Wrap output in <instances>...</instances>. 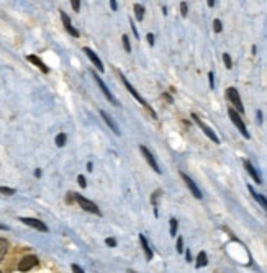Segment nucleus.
I'll return each instance as SVG.
<instances>
[{
    "label": "nucleus",
    "mask_w": 267,
    "mask_h": 273,
    "mask_svg": "<svg viewBox=\"0 0 267 273\" xmlns=\"http://www.w3.org/2000/svg\"><path fill=\"white\" fill-rule=\"evenodd\" d=\"M36 265H38V258L34 255H25L18 263V270L20 271H30L33 267H36Z\"/></svg>",
    "instance_id": "obj_7"
},
{
    "label": "nucleus",
    "mask_w": 267,
    "mask_h": 273,
    "mask_svg": "<svg viewBox=\"0 0 267 273\" xmlns=\"http://www.w3.org/2000/svg\"><path fill=\"white\" fill-rule=\"evenodd\" d=\"M226 97H228V100L233 103V106H234V110L238 111V113H244V106H243V103H241V98H239V93H238V90L234 88V87H229V88H226Z\"/></svg>",
    "instance_id": "obj_4"
},
{
    "label": "nucleus",
    "mask_w": 267,
    "mask_h": 273,
    "mask_svg": "<svg viewBox=\"0 0 267 273\" xmlns=\"http://www.w3.org/2000/svg\"><path fill=\"white\" fill-rule=\"evenodd\" d=\"M26 59L30 61L31 64H34L36 67H39V70H41V72H45V74H48V72H49V67H48L46 64L43 62V61L39 59V57L36 56V54H30V56H26Z\"/></svg>",
    "instance_id": "obj_14"
},
{
    "label": "nucleus",
    "mask_w": 267,
    "mask_h": 273,
    "mask_svg": "<svg viewBox=\"0 0 267 273\" xmlns=\"http://www.w3.org/2000/svg\"><path fill=\"white\" fill-rule=\"evenodd\" d=\"M77 183H79V186H81V188H85V186H87V180H85L84 175H79V177H77Z\"/></svg>",
    "instance_id": "obj_26"
},
{
    "label": "nucleus",
    "mask_w": 267,
    "mask_h": 273,
    "mask_svg": "<svg viewBox=\"0 0 267 273\" xmlns=\"http://www.w3.org/2000/svg\"><path fill=\"white\" fill-rule=\"evenodd\" d=\"M243 164H244V169L248 170V174H249V175L252 177V180H254V182H256L257 185H261V183H262V180H261V177H259L257 170H256L254 167H252V164H251L249 160H244Z\"/></svg>",
    "instance_id": "obj_15"
},
{
    "label": "nucleus",
    "mask_w": 267,
    "mask_h": 273,
    "mask_svg": "<svg viewBox=\"0 0 267 273\" xmlns=\"http://www.w3.org/2000/svg\"><path fill=\"white\" fill-rule=\"evenodd\" d=\"M0 193H3V195H13V193H15V190H13V188H8V186H0Z\"/></svg>",
    "instance_id": "obj_28"
},
{
    "label": "nucleus",
    "mask_w": 267,
    "mask_h": 273,
    "mask_svg": "<svg viewBox=\"0 0 267 273\" xmlns=\"http://www.w3.org/2000/svg\"><path fill=\"white\" fill-rule=\"evenodd\" d=\"M74 200L79 203V206L82 208L84 211H87V213H92V214H100V210H98V206L93 203V201L87 200V198H84L82 195H79V193H74Z\"/></svg>",
    "instance_id": "obj_3"
},
{
    "label": "nucleus",
    "mask_w": 267,
    "mask_h": 273,
    "mask_svg": "<svg viewBox=\"0 0 267 273\" xmlns=\"http://www.w3.org/2000/svg\"><path fill=\"white\" fill-rule=\"evenodd\" d=\"M213 30H215V33H221L223 31V23H221L218 18L213 21Z\"/></svg>",
    "instance_id": "obj_24"
},
{
    "label": "nucleus",
    "mask_w": 267,
    "mask_h": 273,
    "mask_svg": "<svg viewBox=\"0 0 267 273\" xmlns=\"http://www.w3.org/2000/svg\"><path fill=\"white\" fill-rule=\"evenodd\" d=\"M187 12H189L187 2H180V13H182V17H187Z\"/></svg>",
    "instance_id": "obj_29"
},
{
    "label": "nucleus",
    "mask_w": 267,
    "mask_h": 273,
    "mask_svg": "<svg viewBox=\"0 0 267 273\" xmlns=\"http://www.w3.org/2000/svg\"><path fill=\"white\" fill-rule=\"evenodd\" d=\"M0 273H2V271H0Z\"/></svg>",
    "instance_id": "obj_44"
},
{
    "label": "nucleus",
    "mask_w": 267,
    "mask_h": 273,
    "mask_svg": "<svg viewBox=\"0 0 267 273\" xmlns=\"http://www.w3.org/2000/svg\"><path fill=\"white\" fill-rule=\"evenodd\" d=\"M105 242H107L108 247H115V245H117V240H115L113 237H108V239H105Z\"/></svg>",
    "instance_id": "obj_32"
},
{
    "label": "nucleus",
    "mask_w": 267,
    "mask_h": 273,
    "mask_svg": "<svg viewBox=\"0 0 267 273\" xmlns=\"http://www.w3.org/2000/svg\"><path fill=\"white\" fill-rule=\"evenodd\" d=\"M180 177H182V180L185 182V185L189 186V190L192 191V195L195 196L197 200H202V196H203V195H202L200 188H198V186L195 185V182H193V180H192V178H190L189 175H187V174H184V172H180Z\"/></svg>",
    "instance_id": "obj_10"
},
{
    "label": "nucleus",
    "mask_w": 267,
    "mask_h": 273,
    "mask_svg": "<svg viewBox=\"0 0 267 273\" xmlns=\"http://www.w3.org/2000/svg\"><path fill=\"white\" fill-rule=\"evenodd\" d=\"M187 255H185V258H187V262H192V255H190V250H187L185 252Z\"/></svg>",
    "instance_id": "obj_38"
},
{
    "label": "nucleus",
    "mask_w": 267,
    "mask_h": 273,
    "mask_svg": "<svg viewBox=\"0 0 267 273\" xmlns=\"http://www.w3.org/2000/svg\"><path fill=\"white\" fill-rule=\"evenodd\" d=\"M208 82H210V88H213L215 87V75H213V72H208Z\"/></svg>",
    "instance_id": "obj_33"
},
{
    "label": "nucleus",
    "mask_w": 267,
    "mask_h": 273,
    "mask_svg": "<svg viewBox=\"0 0 267 273\" xmlns=\"http://www.w3.org/2000/svg\"><path fill=\"white\" fill-rule=\"evenodd\" d=\"M71 267H72V271H74V273H85V271H84V270H82L81 267H79L77 263H72Z\"/></svg>",
    "instance_id": "obj_31"
},
{
    "label": "nucleus",
    "mask_w": 267,
    "mask_h": 273,
    "mask_svg": "<svg viewBox=\"0 0 267 273\" xmlns=\"http://www.w3.org/2000/svg\"><path fill=\"white\" fill-rule=\"evenodd\" d=\"M66 141H67V136L64 134V133H59L56 136V146L57 147H62L64 144H66Z\"/></svg>",
    "instance_id": "obj_21"
},
{
    "label": "nucleus",
    "mask_w": 267,
    "mask_h": 273,
    "mask_svg": "<svg viewBox=\"0 0 267 273\" xmlns=\"http://www.w3.org/2000/svg\"><path fill=\"white\" fill-rule=\"evenodd\" d=\"M139 244H141V247L144 250V254H146V258H148V260H151V258H153V250L149 249V244H148L146 237H144L143 234H139Z\"/></svg>",
    "instance_id": "obj_16"
},
{
    "label": "nucleus",
    "mask_w": 267,
    "mask_h": 273,
    "mask_svg": "<svg viewBox=\"0 0 267 273\" xmlns=\"http://www.w3.org/2000/svg\"><path fill=\"white\" fill-rule=\"evenodd\" d=\"M7 229H8V227H7V226H3V224H0V231H7Z\"/></svg>",
    "instance_id": "obj_42"
},
{
    "label": "nucleus",
    "mask_w": 267,
    "mask_h": 273,
    "mask_svg": "<svg viewBox=\"0 0 267 273\" xmlns=\"http://www.w3.org/2000/svg\"><path fill=\"white\" fill-rule=\"evenodd\" d=\"M92 169H93V165H92V162H89V164H87V170L92 172Z\"/></svg>",
    "instance_id": "obj_40"
},
{
    "label": "nucleus",
    "mask_w": 267,
    "mask_h": 273,
    "mask_svg": "<svg viewBox=\"0 0 267 273\" xmlns=\"http://www.w3.org/2000/svg\"><path fill=\"white\" fill-rule=\"evenodd\" d=\"M92 77L95 78L97 85H98V87H100V90L103 92V95L107 97V100H108V102H110L112 105H115V106H120V102H118V100H117V98H115V97L112 95V92L108 90V87H107V85H105V82L102 80V78H100V77H98V75H97L95 72H92Z\"/></svg>",
    "instance_id": "obj_5"
},
{
    "label": "nucleus",
    "mask_w": 267,
    "mask_h": 273,
    "mask_svg": "<svg viewBox=\"0 0 267 273\" xmlns=\"http://www.w3.org/2000/svg\"><path fill=\"white\" fill-rule=\"evenodd\" d=\"M207 3H208V7H213V5H215V0H208Z\"/></svg>",
    "instance_id": "obj_41"
},
{
    "label": "nucleus",
    "mask_w": 267,
    "mask_h": 273,
    "mask_svg": "<svg viewBox=\"0 0 267 273\" xmlns=\"http://www.w3.org/2000/svg\"><path fill=\"white\" fill-rule=\"evenodd\" d=\"M20 221L23 222V224H26V226L36 229V231L48 232V226H46L43 221H39V219H34V218H20Z\"/></svg>",
    "instance_id": "obj_8"
},
{
    "label": "nucleus",
    "mask_w": 267,
    "mask_h": 273,
    "mask_svg": "<svg viewBox=\"0 0 267 273\" xmlns=\"http://www.w3.org/2000/svg\"><path fill=\"white\" fill-rule=\"evenodd\" d=\"M131 30H133V33H134V36H136V38H139V33L136 31V26H134V23H133V21H131Z\"/></svg>",
    "instance_id": "obj_35"
},
{
    "label": "nucleus",
    "mask_w": 267,
    "mask_h": 273,
    "mask_svg": "<svg viewBox=\"0 0 267 273\" xmlns=\"http://www.w3.org/2000/svg\"><path fill=\"white\" fill-rule=\"evenodd\" d=\"M128 273H134V271H133V270H128Z\"/></svg>",
    "instance_id": "obj_43"
},
{
    "label": "nucleus",
    "mask_w": 267,
    "mask_h": 273,
    "mask_svg": "<svg viewBox=\"0 0 267 273\" xmlns=\"http://www.w3.org/2000/svg\"><path fill=\"white\" fill-rule=\"evenodd\" d=\"M71 5H72V8H74V12L81 10V2H79V0H71Z\"/></svg>",
    "instance_id": "obj_30"
},
{
    "label": "nucleus",
    "mask_w": 267,
    "mask_h": 273,
    "mask_svg": "<svg viewBox=\"0 0 267 273\" xmlns=\"http://www.w3.org/2000/svg\"><path fill=\"white\" fill-rule=\"evenodd\" d=\"M118 75H120V78H121V82H123V85L126 87V90H128V92H129V93H131V95L134 97V100H138V102H139V103H141V105L144 106V108H146V110L149 111V114H151V116H153V118H157V114H156V113L153 111V108H151V106L148 105V102H146V100H144V98H143V97L139 95V93L136 92V88L133 87L131 83H129V80H128V78H126V77H125L123 74H121V72H120Z\"/></svg>",
    "instance_id": "obj_1"
},
{
    "label": "nucleus",
    "mask_w": 267,
    "mask_h": 273,
    "mask_svg": "<svg viewBox=\"0 0 267 273\" xmlns=\"http://www.w3.org/2000/svg\"><path fill=\"white\" fill-rule=\"evenodd\" d=\"M248 188H249V191H251V195L254 196V198H256V200L259 201V203H261V205H262V206L265 208V210H267V198H264L262 195H259V193H256V191H254V188H252L251 185L248 186Z\"/></svg>",
    "instance_id": "obj_17"
},
{
    "label": "nucleus",
    "mask_w": 267,
    "mask_h": 273,
    "mask_svg": "<svg viewBox=\"0 0 267 273\" xmlns=\"http://www.w3.org/2000/svg\"><path fill=\"white\" fill-rule=\"evenodd\" d=\"M139 150H141V154H143V157L146 159V162L153 167V170L156 172V174H161V167L157 165V162H156V159H154V155L149 152V149L146 147V146H139Z\"/></svg>",
    "instance_id": "obj_9"
},
{
    "label": "nucleus",
    "mask_w": 267,
    "mask_h": 273,
    "mask_svg": "<svg viewBox=\"0 0 267 273\" xmlns=\"http://www.w3.org/2000/svg\"><path fill=\"white\" fill-rule=\"evenodd\" d=\"M146 39H148V43H149L151 46H153V44H154V41H156V38H154V34H153V33H148Z\"/></svg>",
    "instance_id": "obj_34"
},
{
    "label": "nucleus",
    "mask_w": 267,
    "mask_h": 273,
    "mask_svg": "<svg viewBox=\"0 0 267 273\" xmlns=\"http://www.w3.org/2000/svg\"><path fill=\"white\" fill-rule=\"evenodd\" d=\"M34 177H36V178L41 177V169H36V170H34Z\"/></svg>",
    "instance_id": "obj_39"
},
{
    "label": "nucleus",
    "mask_w": 267,
    "mask_h": 273,
    "mask_svg": "<svg viewBox=\"0 0 267 273\" xmlns=\"http://www.w3.org/2000/svg\"><path fill=\"white\" fill-rule=\"evenodd\" d=\"M7 250H8V242L0 237V262L3 260V257H5V254H7Z\"/></svg>",
    "instance_id": "obj_20"
},
{
    "label": "nucleus",
    "mask_w": 267,
    "mask_h": 273,
    "mask_svg": "<svg viewBox=\"0 0 267 273\" xmlns=\"http://www.w3.org/2000/svg\"><path fill=\"white\" fill-rule=\"evenodd\" d=\"M100 116L103 118V121H105V123H107V126L110 128V129H112V131H113L115 134H117V136H120V134H121V131H120L118 124H117V123H115V121H113V118H110V114H108L107 111L100 110Z\"/></svg>",
    "instance_id": "obj_12"
},
{
    "label": "nucleus",
    "mask_w": 267,
    "mask_h": 273,
    "mask_svg": "<svg viewBox=\"0 0 267 273\" xmlns=\"http://www.w3.org/2000/svg\"><path fill=\"white\" fill-rule=\"evenodd\" d=\"M192 119L197 123V126H200V129H202V131H203V133H205V134H207V136H208V138H210L213 142H216V144H220V139H218V136L215 134V131H213L212 128H208V126L203 123V121H202V119L197 116L195 113H192Z\"/></svg>",
    "instance_id": "obj_6"
},
{
    "label": "nucleus",
    "mask_w": 267,
    "mask_h": 273,
    "mask_svg": "<svg viewBox=\"0 0 267 273\" xmlns=\"http://www.w3.org/2000/svg\"><path fill=\"white\" fill-rule=\"evenodd\" d=\"M144 12H146V10H144V7L143 5H139V3H134V15H136V20H143L144 18Z\"/></svg>",
    "instance_id": "obj_19"
},
{
    "label": "nucleus",
    "mask_w": 267,
    "mask_h": 273,
    "mask_svg": "<svg viewBox=\"0 0 267 273\" xmlns=\"http://www.w3.org/2000/svg\"><path fill=\"white\" fill-rule=\"evenodd\" d=\"M110 7H112V10H117V7H118V3L115 2V0H110Z\"/></svg>",
    "instance_id": "obj_36"
},
{
    "label": "nucleus",
    "mask_w": 267,
    "mask_h": 273,
    "mask_svg": "<svg viewBox=\"0 0 267 273\" xmlns=\"http://www.w3.org/2000/svg\"><path fill=\"white\" fill-rule=\"evenodd\" d=\"M223 62H225L226 69H231V67H233V61H231V56H229L228 53H225V54H223Z\"/></svg>",
    "instance_id": "obj_23"
},
{
    "label": "nucleus",
    "mask_w": 267,
    "mask_h": 273,
    "mask_svg": "<svg viewBox=\"0 0 267 273\" xmlns=\"http://www.w3.org/2000/svg\"><path fill=\"white\" fill-rule=\"evenodd\" d=\"M169 224H170V235L174 237V235L177 234V226H179V224H177V219L172 218V219L169 221Z\"/></svg>",
    "instance_id": "obj_22"
},
{
    "label": "nucleus",
    "mask_w": 267,
    "mask_h": 273,
    "mask_svg": "<svg viewBox=\"0 0 267 273\" xmlns=\"http://www.w3.org/2000/svg\"><path fill=\"white\" fill-rule=\"evenodd\" d=\"M121 39H123L125 51H126V53H129V51H131V46H129V39H128V36H126V34H123V38H121Z\"/></svg>",
    "instance_id": "obj_27"
},
{
    "label": "nucleus",
    "mask_w": 267,
    "mask_h": 273,
    "mask_svg": "<svg viewBox=\"0 0 267 273\" xmlns=\"http://www.w3.org/2000/svg\"><path fill=\"white\" fill-rule=\"evenodd\" d=\"M228 114H229V118H231L233 124L241 131V134H243L246 139H249L251 136H249V133H248V128H246V124H244V121H243L241 116H239V113H238L234 108H231V106H229V108H228Z\"/></svg>",
    "instance_id": "obj_2"
},
{
    "label": "nucleus",
    "mask_w": 267,
    "mask_h": 273,
    "mask_svg": "<svg viewBox=\"0 0 267 273\" xmlns=\"http://www.w3.org/2000/svg\"><path fill=\"white\" fill-rule=\"evenodd\" d=\"M208 263V257L205 252H200L198 257H197V268H203L205 265Z\"/></svg>",
    "instance_id": "obj_18"
},
{
    "label": "nucleus",
    "mask_w": 267,
    "mask_h": 273,
    "mask_svg": "<svg viewBox=\"0 0 267 273\" xmlns=\"http://www.w3.org/2000/svg\"><path fill=\"white\" fill-rule=\"evenodd\" d=\"M257 121H259V123H262V111L261 110H257Z\"/></svg>",
    "instance_id": "obj_37"
},
{
    "label": "nucleus",
    "mask_w": 267,
    "mask_h": 273,
    "mask_svg": "<svg viewBox=\"0 0 267 273\" xmlns=\"http://www.w3.org/2000/svg\"><path fill=\"white\" fill-rule=\"evenodd\" d=\"M175 249H177V252H179V254H182V252H184V239H182V237H179V239H177Z\"/></svg>",
    "instance_id": "obj_25"
},
{
    "label": "nucleus",
    "mask_w": 267,
    "mask_h": 273,
    "mask_svg": "<svg viewBox=\"0 0 267 273\" xmlns=\"http://www.w3.org/2000/svg\"><path fill=\"white\" fill-rule=\"evenodd\" d=\"M61 20H62V23H64V28H66V31L69 33V34H72V36H79V31L76 30L74 26H72V23H71V18H69V15L66 12H61Z\"/></svg>",
    "instance_id": "obj_13"
},
{
    "label": "nucleus",
    "mask_w": 267,
    "mask_h": 273,
    "mask_svg": "<svg viewBox=\"0 0 267 273\" xmlns=\"http://www.w3.org/2000/svg\"><path fill=\"white\" fill-rule=\"evenodd\" d=\"M84 53L87 54V57H89V59L92 61V64H93V66H95V67H97V69L100 70V72H103V70H105V67H103L102 61H100V57H98V56H97L95 53H93L90 48H84Z\"/></svg>",
    "instance_id": "obj_11"
}]
</instances>
